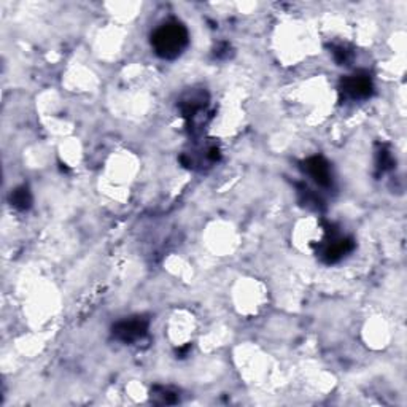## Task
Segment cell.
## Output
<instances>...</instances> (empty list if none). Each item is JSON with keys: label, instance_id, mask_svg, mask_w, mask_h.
Instances as JSON below:
<instances>
[{"label": "cell", "instance_id": "obj_1", "mask_svg": "<svg viewBox=\"0 0 407 407\" xmlns=\"http://www.w3.org/2000/svg\"><path fill=\"white\" fill-rule=\"evenodd\" d=\"M190 42L186 27L180 21L170 20L163 22L151 35V46L163 59L179 57Z\"/></svg>", "mask_w": 407, "mask_h": 407}, {"label": "cell", "instance_id": "obj_2", "mask_svg": "<svg viewBox=\"0 0 407 407\" xmlns=\"http://www.w3.org/2000/svg\"><path fill=\"white\" fill-rule=\"evenodd\" d=\"M353 240L349 237H342L336 231L328 229V235L324 239L322 249H320V256L324 263L333 264L340 261L342 258H345L349 253L353 250Z\"/></svg>", "mask_w": 407, "mask_h": 407}, {"label": "cell", "instance_id": "obj_3", "mask_svg": "<svg viewBox=\"0 0 407 407\" xmlns=\"http://www.w3.org/2000/svg\"><path fill=\"white\" fill-rule=\"evenodd\" d=\"M149 326L150 322L145 317H131L115 324L113 336L118 340L131 344V342L145 338L146 333H149Z\"/></svg>", "mask_w": 407, "mask_h": 407}, {"label": "cell", "instance_id": "obj_4", "mask_svg": "<svg viewBox=\"0 0 407 407\" xmlns=\"http://www.w3.org/2000/svg\"><path fill=\"white\" fill-rule=\"evenodd\" d=\"M373 80L368 74H355L342 81V91L352 99H366L373 94Z\"/></svg>", "mask_w": 407, "mask_h": 407}, {"label": "cell", "instance_id": "obj_5", "mask_svg": "<svg viewBox=\"0 0 407 407\" xmlns=\"http://www.w3.org/2000/svg\"><path fill=\"white\" fill-rule=\"evenodd\" d=\"M304 170L317 185L320 186H329L331 185V169L329 164L324 161L322 156H312L308 161H304Z\"/></svg>", "mask_w": 407, "mask_h": 407}, {"label": "cell", "instance_id": "obj_6", "mask_svg": "<svg viewBox=\"0 0 407 407\" xmlns=\"http://www.w3.org/2000/svg\"><path fill=\"white\" fill-rule=\"evenodd\" d=\"M31 204H32V196H31V191H29V188L20 186L11 193V205H13V207L20 210H26L31 207Z\"/></svg>", "mask_w": 407, "mask_h": 407}, {"label": "cell", "instance_id": "obj_7", "mask_svg": "<svg viewBox=\"0 0 407 407\" xmlns=\"http://www.w3.org/2000/svg\"><path fill=\"white\" fill-rule=\"evenodd\" d=\"M151 401H155L156 404H174L179 401V396H177V393L170 392L169 388L155 387L151 390Z\"/></svg>", "mask_w": 407, "mask_h": 407}, {"label": "cell", "instance_id": "obj_8", "mask_svg": "<svg viewBox=\"0 0 407 407\" xmlns=\"http://www.w3.org/2000/svg\"><path fill=\"white\" fill-rule=\"evenodd\" d=\"M393 166V158L392 155L388 151H380V155H379V169H382V172L383 170H387V169H390Z\"/></svg>", "mask_w": 407, "mask_h": 407}, {"label": "cell", "instance_id": "obj_9", "mask_svg": "<svg viewBox=\"0 0 407 407\" xmlns=\"http://www.w3.org/2000/svg\"><path fill=\"white\" fill-rule=\"evenodd\" d=\"M333 55H334V57H336V61H338L339 64H344V62L349 61V55H350V53L347 51V50L344 48V46H338V48H334Z\"/></svg>", "mask_w": 407, "mask_h": 407}]
</instances>
